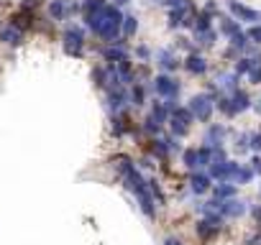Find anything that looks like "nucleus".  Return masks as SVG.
<instances>
[{
	"label": "nucleus",
	"mask_w": 261,
	"mask_h": 245,
	"mask_svg": "<svg viewBox=\"0 0 261 245\" xmlns=\"http://www.w3.org/2000/svg\"><path fill=\"white\" fill-rule=\"evenodd\" d=\"M251 66H254V59H238V64H236V74H248Z\"/></svg>",
	"instance_id": "obj_34"
},
{
	"label": "nucleus",
	"mask_w": 261,
	"mask_h": 245,
	"mask_svg": "<svg viewBox=\"0 0 261 245\" xmlns=\"http://www.w3.org/2000/svg\"><path fill=\"white\" fill-rule=\"evenodd\" d=\"M238 171H241V164L236 161H223V164H210V179H236Z\"/></svg>",
	"instance_id": "obj_5"
},
{
	"label": "nucleus",
	"mask_w": 261,
	"mask_h": 245,
	"mask_svg": "<svg viewBox=\"0 0 261 245\" xmlns=\"http://www.w3.org/2000/svg\"><path fill=\"white\" fill-rule=\"evenodd\" d=\"M220 212L226 215V217H241L244 212H246V205L241 202V199H228V202H223L220 205Z\"/></svg>",
	"instance_id": "obj_10"
},
{
	"label": "nucleus",
	"mask_w": 261,
	"mask_h": 245,
	"mask_svg": "<svg viewBox=\"0 0 261 245\" xmlns=\"http://www.w3.org/2000/svg\"><path fill=\"white\" fill-rule=\"evenodd\" d=\"M254 215H256V220H258V222H261V210H256V212H254Z\"/></svg>",
	"instance_id": "obj_50"
},
{
	"label": "nucleus",
	"mask_w": 261,
	"mask_h": 245,
	"mask_svg": "<svg viewBox=\"0 0 261 245\" xmlns=\"http://www.w3.org/2000/svg\"><path fill=\"white\" fill-rule=\"evenodd\" d=\"M184 166H187V169H198V166H200L198 148H187V151H184Z\"/></svg>",
	"instance_id": "obj_26"
},
{
	"label": "nucleus",
	"mask_w": 261,
	"mask_h": 245,
	"mask_svg": "<svg viewBox=\"0 0 261 245\" xmlns=\"http://www.w3.org/2000/svg\"><path fill=\"white\" fill-rule=\"evenodd\" d=\"M256 113L261 115V100H258V105H256Z\"/></svg>",
	"instance_id": "obj_51"
},
{
	"label": "nucleus",
	"mask_w": 261,
	"mask_h": 245,
	"mask_svg": "<svg viewBox=\"0 0 261 245\" xmlns=\"http://www.w3.org/2000/svg\"><path fill=\"white\" fill-rule=\"evenodd\" d=\"M251 169H254V174H261V156H254L251 159Z\"/></svg>",
	"instance_id": "obj_44"
},
{
	"label": "nucleus",
	"mask_w": 261,
	"mask_h": 245,
	"mask_svg": "<svg viewBox=\"0 0 261 245\" xmlns=\"http://www.w3.org/2000/svg\"><path fill=\"white\" fill-rule=\"evenodd\" d=\"M184 66H187L190 74H205V72H208V61H205L200 54H190L187 61H184Z\"/></svg>",
	"instance_id": "obj_11"
},
{
	"label": "nucleus",
	"mask_w": 261,
	"mask_h": 245,
	"mask_svg": "<svg viewBox=\"0 0 261 245\" xmlns=\"http://www.w3.org/2000/svg\"><path fill=\"white\" fill-rule=\"evenodd\" d=\"M251 179H254V169L251 166H241V171H238V176H236V182L238 184H246Z\"/></svg>",
	"instance_id": "obj_32"
},
{
	"label": "nucleus",
	"mask_w": 261,
	"mask_h": 245,
	"mask_svg": "<svg viewBox=\"0 0 261 245\" xmlns=\"http://www.w3.org/2000/svg\"><path fill=\"white\" fill-rule=\"evenodd\" d=\"M169 125H172V133H174V136H187V130H190V125H187L184 120H180V118H174V115H172V120H169Z\"/></svg>",
	"instance_id": "obj_22"
},
{
	"label": "nucleus",
	"mask_w": 261,
	"mask_h": 245,
	"mask_svg": "<svg viewBox=\"0 0 261 245\" xmlns=\"http://www.w3.org/2000/svg\"><path fill=\"white\" fill-rule=\"evenodd\" d=\"M108 100H110V107H113V110H118V107L126 102V92H123V90H110V97H108Z\"/></svg>",
	"instance_id": "obj_29"
},
{
	"label": "nucleus",
	"mask_w": 261,
	"mask_h": 245,
	"mask_svg": "<svg viewBox=\"0 0 261 245\" xmlns=\"http://www.w3.org/2000/svg\"><path fill=\"white\" fill-rule=\"evenodd\" d=\"M208 217L205 220H200L198 222V228H194V230H198V235H200V240H212L218 233H220V215H212V212H205Z\"/></svg>",
	"instance_id": "obj_3"
},
{
	"label": "nucleus",
	"mask_w": 261,
	"mask_h": 245,
	"mask_svg": "<svg viewBox=\"0 0 261 245\" xmlns=\"http://www.w3.org/2000/svg\"><path fill=\"white\" fill-rule=\"evenodd\" d=\"M102 56H105L108 61H116V64H118V61H126V59H128V56H126V51H123L120 46H108V49L102 51Z\"/></svg>",
	"instance_id": "obj_17"
},
{
	"label": "nucleus",
	"mask_w": 261,
	"mask_h": 245,
	"mask_svg": "<svg viewBox=\"0 0 261 245\" xmlns=\"http://www.w3.org/2000/svg\"><path fill=\"white\" fill-rule=\"evenodd\" d=\"M87 20V28H92L98 36H102L105 41H116L118 33L123 31V13L116 5H105L98 13L84 15Z\"/></svg>",
	"instance_id": "obj_1"
},
{
	"label": "nucleus",
	"mask_w": 261,
	"mask_h": 245,
	"mask_svg": "<svg viewBox=\"0 0 261 245\" xmlns=\"http://www.w3.org/2000/svg\"><path fill=\"white\" fill-rule=\"evenodd\" d=\"M198 159H200V166H208L212 164V148L205 146V148H198Z\"/></svg>",
	"instance_id": "obj_31"
},
{
	"label": "nucleus",
	"mask_w": 261,
	"mask_h": 245,
	"mask_svg": "<svg viewBox=\"0 0 261 245\" xmlns=\"http://www.w3.org/2000/svg\"><path fill=\"white\" fill-rule=\"evenodd\" d=\"M184 8H172V13H169V28H177V26H182L184 23Z\"/></svg>",
	"instance_id": "obj_19"
},
{
	"label": "nucleus",
	"mask_w": 261,
	"mask_h": 245,
	"mask_svg": "<svg viewBox=\"0 0 261 245\" xmlns=\"http://www.w3.org/2000/svg\"><path fill=\"white\" fill-rule=\"evenodd\" d=\"M130 100H134L136 105H144V87H141V84L134 87V92H130Z\"/></svg>",
	"instance_id": "obj_39"
},
{
	"label": "nucleus",
	"mask_w": 261,
	"mask_h": 245,
	"mask_svg": "<svg viewBox=\"0 0 261 245\" xmlns=\"http://www.w3.org/2000/svg\"><path fill=\"white\" fill-rule=\"evenodd\" d=\"M126 3H128V0H113V5H116V8H118V5H126Z\"/></svg>",
	"instance_id": "obj_49"
},
{
	"label": "nucleus",
	"mask_w": 261,
	"mask_h": 245,
	"mask_svg": "<svg viewBox=\"0 0 261 245\" xmlns=\"http://www.w3.org/2000/svg\"><path fill=\"white\" fill-rule=\"evenodd\" d=\"M144 130H148V133H159V123H156L154 118H146V120H144Z\"/></svg>",
	"instance_id": "obj_41"
},
{
	"label": "nucleus",
	"mask_w": 261,
	"mask_h": 245,
	"mask_svg": "<svg viewBox=\"0 0 261 245\" xmlns=\"http://www.w3.org/2000/svg\"><path fill=\"white\" fill-rule=\"evenodd\" d=\"M82 46H84L82 28H67V31H64V51H67L70 56H80Z\"/></svg>",
	"instance_id": "obj_4"
},
{
	"label": "nucleus",
	"mask_w": 261,
	"mask_h": 245,
	"mask_svg": "<svg viewBox=\"0 0 261 245\" xmlns=\"http://www.w3.org/2000/svg\"><path fill=\"white\" fill-rule=\"evenodd\" d=\"M138 205H141V212H144L146 217H154V215H156V210H154V197H151V189H146V192H141V194H138Z\"/></svg>",
	"instance_id": "obj_14"
},
{
	"label": "nucleus",
	"mask_w": 261,
	"mask_h": 245,
	"mask_svg": "<svg viewBox=\"0 0 261 245\" xmlns=\"http://www.w3.org/2000/svg\"><path fill=\"white\" fill-rule=\"evenodd\" d=\"M223 136H226V128L223 125H210L208 128V136H205V143L210 148H218V146H220V141H223Z\"/></svg>",
	"instance_id": "obj_13"
},
{
	"label": "nucleus",
	"mask_w": 261,
	"mask_h": 245,
	"mask_svg": "<svg viewBox=\"0 0 261 245\" xmlns=\"http://www.w3.org/2000/svg\"><path fill=\"white\" fill-rule=\"evenodd\" d=\"M138 56H141V59H146V56H148V49H146V46H141V49H138Z\"/></svg>",
	"instance_id": "obj_48"
},
{
	"label": "nucleus",
	"mask_w": 261,
	"mask_h": 245,
	"mask_svg": "<svg viewBox=\"0 0 261 245\" xmlns=\"http://www.w3.org/2000/svg\"><path fill=\"white\" fill-rule=\"evenodd\" d=\"M220 31H223L226 36H230V38H233L236 33H241V26H238V23H236L233 18H226L223 23H220Z\"/></svg>",
	"instance_id": "obj_21"
},
{
	"label": "nucleus",
	"mask_w": 261,
	"mask_h": 245,
	"mask_svg": "<svg viewBox=\"0 0 261 245\" xmlns=\"http://www.w3.org/2000/svg\"><path fill=\"white\" fill-rule=\"evenodd\" d=\"M166 5H172V8H184V3L187 0H164Z\"/></svg>",
	"instance_id": "obj_45"
},
{
	"label": "nucleus",
	"mask_w": 261,
	"mask_h": 245,
	"mask_svg": "<svg viewBox=\"0 0 261 245\" xmlns=\"http://www.w3.org/2000/svg\"><path fill=\"white\" fill-rule=\"evenodd\" d=\"M151 118H154L159 125H162V123H166V118H169V110L164 107V102H154V107H151Z\"/></svg>",
	"instance_id": "obj_18"
},
{
	"label": "nucleus",
	"mask_w": 261,
	"mask_h": 245,
	"mask_svg": "<svg viewBox=\"0 0 261 245\" xmlns=\"http://www.w3.org/2000/svg\"><path fill=\"white\" fill-rule=\"evenodd\" d=\"M0 41H3V43H10V46H18V43H20V31H18L16 26H8V28L0 31Z\"/></svg>",
	"instance_id": "obj_16"
},
{
	"label": "nucleus",
	"mask_w": 261,
	"mask_h": 245,
	"mask_svg": "<svg viewBox=\"0 0 261 245\" xmlns=\"http://www.w3.org/2000/svg\"><path fill=\"white\" fill-rule=\"evenodd\" d=\"M190 184L194 194H205L210 189V174H192L190 176Z\"/></svg>",
	"instance_id": "obj_12"
},
{
	"label": "nucleus",
	"mask_w": 261,
	"mask_h": 245,
	"mask_svg": "<svg viewBox=\"0 0 261 245\" xmlns=\"http://www.w3.org/2000/svg\"><path fill=\"white\" fill-rule=\"evenodd\" d=\"M228 8H230V13H233L238 20H251V23L261 20V13H258V10H254V8H248V5H244V3H238V0H230Z\"/></svg>",
	"instance_id": "obj_7"
},
{
	"label": "nucleus",
	"mask_w": 261,
	"mask_h": 245,
	"mask_svg": "<svg viewBox=\"0 0 261 245\" xmlns=\"http://www.w3.org/2000/svg\"><path fill=\"white\" fill-rule=\"evenodd\" d=\"M246 36H248L251 41H256V43H261V26H251Z\"/></svg>",
	"instance_id": "obj_42"
},
{
	"label": "nucleus",
	"mask_w": 261,
	"mask_h": 245,
	"mask_svg": "<svg viewBox=\"0 0 261 245\" xmlns=\"http://www.w3.org/2000/svg\"><path fill=\"white\" fill-rule=\"evenodd\" d=\"M154 87H156V92H159L162 97H166V100H172V97L180 95L177 79H172V77H166V74H159V77L154 79Z\"/></svg>",
	"instance_id": "obj_6"
},
{
	"label": "nucleus",
	"mask_w": 261,
	"mask_h": 245,
	"mask_svg": "<svg viewBox=\"0 0 261 245\" xmlns=\"http://www.w3.org/2000/svg\"><path fill=\"white\" fill-rule=\"evenodd\" d=\"M190 110H192V115L198 118V120L208 123L210 115H212V97L210 95H194L190 100Z\"/></svg>",
	"instance_id": "obj_2"
},
{
	"label": "nucleus",
	"mask_w": 261,
	"mask_h": 245,
	"mask_svg": "<svg viewBox=\"0 0 261 245\" xmlns=\"http://www.w3.org/2000/svg\"><path fill=\"white\" fill-rule=\"evenodd\" d=\"M92 79H95V84H98V87H105V84H108L105 69H95V72H92Z\"/></svg>",
	"instance_id": "obj_40"
},
{
	"label": "nucleus",
	"mask_w": 261,
	"mask_h": 245,
	"mask_svg": "<svg viewBox=\"0 0 261 245\" xmlns=\"http://www.w3.org/2000/svg\"><path fill=\"white\" fill-rule=\"evenodd\" d=\"M31 20H34V15H31V8L26 5V8H20L18 13L10 15V26H16L18 31H24V28L31 26Z\"/></svg>",
	"instance_id": "obj_9"
},
{
	"label": "nucleus",
	"mask_w": 261,
	"mask_h": 245,
	"mask_svg": "<svg viewBox=\"0 0 261 245\" xmlns=\"http://www.w3.org/2000/svg\"><path fill=\"white\" fill-rule=\"evenodd\" d=\"M246 38H248V36H246L244 31H241V33H236V36L230 38V43H233V49H244V46H246Z\"/></svg>",
	"instance_id": "obj_38"
},
{
	"label": "nucleus",
	"mask_w": 261,
	"mask_h": 245,
	"mask_svg": "<svg viewBox=\"0 0 261 245\" xmlns=\"http://www.w3.org/2000/svg\"><path fill=\"white\" fill-rule=\"evenodd\" d=\"M230 100H233L236 113H244V110H248V105H251V100H248V95H246L244 90H236V92L230 95Z\"/></svg>",
	"instance_id": "obj_15"
},
{
	"label": "nucleus",
	"mask_w": 261,
	"mask_h": 245,
	"mask_svg": "<svg viewBox=\"0 0 261 245\" xmlns=\"http://www.w3.org/2000/svg\"><path fill=\"white\" fill-rule=\"evenodd\" d=\"M236 82H238V74H230V77H220V84L226 87V90H230V92H236L238 87H236Z\"/></svg>",
	"instance_id": "obj_37"
},
{
	"label": "nucleus",
	"mask_w": 261,
	"mask_h": 245,
	"mask_svg": "<svg viewBox=\"0 0 261 245\" xmlns=\"http://www.w3.org/2000/svg\"><path fill=\"white\" fill-rule=\"evenodd\" d=\"M198 38H200V43H205V46H212V43H215V31H212V28L200 31V33H198Z\"/></svg>",
	"instance_id": "obj_36"
},
{
	"label": "nucleus",
	"mask_w": 261,
	"mask_h": 245,
	"mask_svg": "<svg viewBox=\"0 0 261 245\" xmlns=\"http://www.w3.org/2000/svg\"><path fill=\"white\" fill-rule=\"evenodd\" d=\"M248 82L261 84V56H254V66H251V72H248Z\"/></svg>",
	"instance_id": "obj_25"
},
{
	"label": "nucleus",
	"mask_w": 261,
	"mask_h": 245,
	"mask_svg": "<svg viewBox=\"0 0 261 245\" xmlns=\"http://www.w3.org/2000/svg\"><path fill=\"white\" fill-rule=\"evenodd\" d=\"M208 28H210V15L208 13H200L198 15V23H194V31L200 33V31H208Z\"/></svg>",
	"instance_id": "obj_35"
},
{
	"label": "nucleus",
	"mask_w": 261,
	"mask_h": 245,
	"mask_svg": "<svg viewBox=\"0 0 261 245\" xmlns=\"http://www.w3.org/2000/svg\"><path fill=\"white\" fill-rule=\"evenodd\" d=\"M261 243V235H251V238H246V245H258Z\"/></svg>",
	"instance_id": "obj_46"
},
{
	"label": "nucleus",
	"mask_w": 261,
	"mask_h": 245,
	"mask_svg": "<svg viewBox=\"0 0 261 245\" xmlns=\"http://www.w3.org/2000/svg\"><path fill=\"white\" fill-rule=\"evenodd\" d=\"M218 110H220V113H226L228 118L238 115V113H236V107H233V100H230V97H223L220 102H218Z\"/></svg>",
	"instance_id": "obj_27"
},
{
	"label": "nucleus",
	"mask_w": 261,
	"mask_h": 245,
	"mask_svg": "<svg viewBox=\"0 0 261 245\" xmlns=\"http://www.w3.org/2000/svg\"><path fill=\"white\" fill-rule=\"evenodd\" d=\"M159 64L164 69H174V66H177V59L172 56V51H159Z\"/></svg>",
	"instance_id": "obj_28"
},
{
	"label": "nucleus",
	"mask_w": 261,
	"mask_h": 245,
	"mask_svg": "<svg viewBox=\"0 0 261 245\" xmlns=\"http://www.w3.org/2000/svg\"><path fill=\"white\" fill-rule=\"evenodd\" d=\"M128 130V118L123 115V118H116L113 120V133H116V136H123V133Z\"/></svg>",
	"instance_id": "obj_33"
},
{
	"label": "nucleus",
	"mask_w": 261,
	"mask_h": 245,
	"mask_svg": "<svg viewBox=\"0 0 261 245\" xmlns=\"http://www.w3.org/2000/svg\"><path fill=\"white\" fill-rule=\"evenodd\" d=\"M233 194H236V187L233 184H223V187L215 189V199H230Z\"/></svg>",
	"instance_id": "obj_30"
},
{
	"label": "nucleus",
	"mask_w": 261,
	"mask_h": 245,
	"mask_svg": "<svg viewBox=\"0 0 261 245\" xmlns=\"http://www.w3.org/2000/svg\"><path fill=\"white\" fill-rule=\"evenodd\" d=\"M123 182H126V189H128V192H134L136 197H138L141 192H146V189H148V187H146V182H144V176H141L136 169H134V171H128V174L123 176Z\"/></svg>",
	"instance_id": "obj_8"
},
{
	"label": "nucleus",
	"mask_w": 261,
	"mask_h": 245,
	"mask_svg": "<svg viewBox=\"0 0 261 245\" xmlns=\"http://www.w3.org/2000/svg\"><path fill=\"white\" fill-rule=\"evenodd\" d=\"M105 8V0H82V10L84 15H90V13H98Z\"/></svg>",
	"instance_id": "obj_20"
},
{
	"label": "nucleus",
	"mask_w": 261,
	"mask_h": 245,
	"mask_svg": "<svg viewBox=\"0 0 261 245\" xmlns=\"http://www.w3.org/2000/svg\"><path fill=\"white\" fill-rule=\"evenodd\" d=\"M136 28H138L136 15H123V33H126V36H134Z\"/></svg>",
	"instance_id": "obj_24"
},
{
	"label": "nucleus",
	"mask_w": 261,
	"mask_h": 245,
	"mask_svg": "<svg viewBox=\"0 0 261 245\" xmlns=\"http://www.w3.org/2000/svg\"><path fill=\"white\" fill-rule=\"evenodd\" d=\"M164 245H182V240H177V238H166Z\"/></svg>",
	"instance_id": "obj_47"
},
{
	"label": "nucleus",
	"mask_w": 261,
	"mask_h": 245,
	"mask_svg": "<svg viewBox=\"0 0 261 245\" xmlns=\"http://www.w3.org/2000/svg\"><path fill=\"white\" fill-rule=\"evenodd\" d=\"M64 13H67V8H64V0H52L49 3V15L52 18H64Z\"/></svg>",
	"instance_id": "obj_23"
},
{
	"label": "nucleus",
	"mask_w": 261,
	"mask_h": 245,
	"mask_svg": "<svg viewBox=\"0 0 261 245\" xmlns=\"http://www.w3.org/2000/svg\"><path fill=\"white\" fill-rule=\"evenodd\" d=\"M248 141H251L248 146H251L254 151H261V133H254V136H251Z\"/></svg>",
	"instance_id": "obj_43"
}]
</instances>
